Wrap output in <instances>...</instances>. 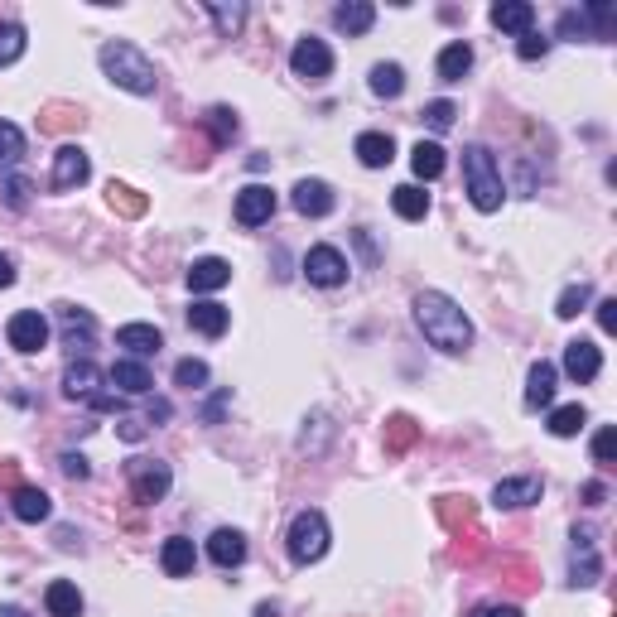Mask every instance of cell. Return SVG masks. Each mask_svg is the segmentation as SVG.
<instances>
[{
	"mask_svg": "<svg viewBox=\"0 0 617 617\" xmlns=\"http://www.w3.org/2000/svg\"><path fill=\"white\" fill-rule=\"evenodd\" d=\"M352 155L367 164V169H386V164L396 160V140L386 131H362L357 135V145H352Z\"/></svg>",
	"mask_w": 617,
	"mask_h": 617,
	"instance_id": "obj_27",
	"label": "cell"
},
{
	"mask_svg": "<svg viewBox=\"0 0 617 617\" xmlns=\"http://www.w3.org/2000/svg\"><path fill=\"white\" fill-rule=\"evenodd\" d=\"M545 54H550V39L536 34V29H526V34L516 39V58H521V63H536V58H545Z\"/></svg>",
	"mask_w": 617,
	"mask_h": 617,
	"instance_id": "obj_48",
	"label": "cell"
},
{
	"mask_svg": "<svg viewBox=\"0 0 617 617\" xmlns=\"http://www.w3.org/2000/svg\"><path fill=\"white\" fill-rule=\"evenodd\" d=\"M10 285H15V256L0 251V290H10Z\"/></svg>",
	"mask_w": 617,
	"mask_h": 617,
	"instance_id": "obj_57",
	"label": "cell"
},
{
	"mask_svg": "<svg viewBox=\"0 0 617 617\" xmlns=\"http://www.w3.org/2000/svg\"><path fill=\"white\" fill-rule=\"evenodd\" d=\"M468 617H526L516 603H483V608H473Z\"/></svg>",
	"mask_w": 617,
	"mask_h": 617,
	"instance_id": "obj_52",
	"label": "cell"
},
{
	"mask_svg": "<svg viewBox=\"0 0 617 617\" xmlns=\"http://www.w3.org/2000/svg\"><path fill=\"white\" fill-rule=\"evenodd\" d=\"M420 116H425V126H430V131H449V126H454V116H458V107L439 97V102H430V107L420 111Z\"/></svg>",
	"mask_w": 617,
	"mask_h": 617,
	"instance_id": "obj_49",
	"label": "cell"
},
{
	"mask_svg": "<svg viewBox=\"0 0 617 617\" xmlns=\"http://www.w3.org/2000/svg\"><path fill=\"white\" fill-rule=\"evenodd\" d=\"M58 463H63V473H68L73 483H82V478L92 473V468H87V458H82V454H63V458H58Z\"/></svg>",
	"mask_w": 617,
	"mask_h": 617,
	"instance_id": "obj_53",
	"label": "cell"
},
{
	"mask_svg": "<svg viewBox=\"0 0 617 617\" xmlns=\"http://www.w3.org/2000/svg\"><path fill=\"white\" fill-rule=\"evenodd\" d=\"M116 348H126L135 362H145L164 348V333L155 323H126V328H116Z\"/></svg>",
	"mask_w": 617,
	"mask_h": 617,
	"instance_id": "obj_19",
	"label": "cell"
},
{
	"mask_svg": "<svg viewBox=\"0 0 617 617\" xmlns=\"http://www.w3.org/2000/svg\"><path fill=\"white\" fill-rule=\"evenodd\" d=\"M203 126L213 131L217 150H227V145L237 140V131H242V126H237V111H232V107H208V111H203Z\"/></svg>",
	"mask_w": 617,
	"mask_h": 617,
	"instance_id": "obj_36",
	"label": "cell"
},
{
	"mask_svg": "<svg viewBox=\"0 0 617 617\" xmlns=\"http://www.w3.org/2000/svg\"><path fill=\"white\" fill-rule=\"evenodd\" d=\"M208 560L217 569H237L246 564V536L242 531H232V526H217L213 536H208Z\"/></svg>",
	"mask_w": 617,
	"mask_h": 617,
	"instance_id": "obj_23",
	"label": "cell"
},
{
	"mask_svg": "<svg viewBox=\"0 0 617 617\" xmlns=\"http://www.w3.org/2000/svg\"><path fill=\"white\" fill-rule=\"evenodd\" d=\"M116 434H121L126 444H140V439H145V425H140V420H121V425H116Z\"/></svg>",
	"mask_w": 617,
	"mask_h": 617,
	"instance_id": "obj_56",
	"label": "cell"
},
{
	"mask_svg": "<svg viewBox=\"0 0 617 617\" xmlns=\"http://www.w3.org/2000/svg\"><path fill=\"white\" fill-rule=\"evenodd\" d=\"M0 617H25V608H15V603H5V608H0Z\"/></svg>",
	"mask_w": 617,
	"mask_h": 617,
	"instance_id": "obj_60",
	"label": "cell"
},
{
	"mask_svg": "<svg viewBox=\"0 0 617 617\" xmlns=\"http://www.w3.org/2000/svg\"><path fill=\"white\" fill-rule=\"evenodd\" d=\"M29 193H34V184H29L25 174H5V179H0V198H5V208H10V213H25Z\"/></svg>",
	"mask_w": 617,
	"mask_h": 617,
	"instance_id": "obj_43",
	"label": "cell"
},
{
	"mask_svg": "<svg viewBox=\"0 0 617 617\" xmlns=\"http://www.w3.org/2000/svg\"><path fill=\"white\" fill-rule=\"evenodd\" d=\"M97 63H102V73H107L121 92H131V97H155V87H160L155 63L140 54L135 44H126V39H107L102 54H97Z\"/></svg>",
	"mask_w": 617,
	"mask_h": 617,
	"instance_id": "obj_2",
	"label": "cell"
},
{
	"mask_svg": "<svg viewBox=\"0 0 617 617\" xmlns=\"http://www.w3.org/2000/svg\"><path fill=\"white\" fill-rule=\"evenodd\" d=\"M174 386H184V391H203V386H208V362H203V357H184V362L174 367Z\"/></svg>",
	"mask_w": 617,
	"mask_h": 617,
	"instance_id": "obj_46",
	"label": "cell"
},
{
	"mask_svg": "<svg viewBox=\"0 0 617 617\" xmlns=\"http://www.w3.org/2000/svg\"><path fill=\"white\" fill-rule=\"evenodd\" d=\"M415 439H420V425H415L410 415H391V420H386V454L391 458H401Z\"/></svg>",
	"mask_w": 617,
	"mask_h": 617,
	"instance_id": "obj_38",
	"label": "cell"
},
{
	"mask_svg": "<svg viewBox=\"0 0 617 617\" xmlns=\"http://www.w3.org/2000/svg\"><path fill=\"white\" fill-rule=\"evenodd\" d=\"M574 550H569V584L574 589H589L598 584V574H603V560H598V540H593L589 526H574Z\"/></svg>",
	"mask_w": 617,
	"mask_h": 617,
	"instance_id": "obj_8",
	"label": "cell"
},
{
	"mask_svg": "<svg viewBox=\"0 0 617 617\" xmlns=\"http://www.w3.org/2000/svg\"><path fill=\"white\" fill-rule=\"evenodd\" d=\"M290 68H295V78H304V82H323L333 73V49H328L323 39H314V34H304L295 49H290Z\"/></svg>",
	"mask_w": 617,
	"mask_h": 617,
	"instance_id": "obj_10",
	"label": "cell"
},
{
	"mask_svg": "<svg viewBox=\"0 0 617 617\" xmlns=\"http://www.w3.org/2000/svg\"><path fill=\"white\" fill-rule=\"evenodd\" d=\"M617 29V10L608 5V0H589V5H579V10H564L560 25H555V34L560 39H598V44H608Z\"/></svg>",
	"mask_w": 617,
	"mask_h": 617,
	"instance_id": "obj_4",
	"label": "cell"
},
{
	"mask_svg": "<svg viewBox=\"0 0 617 617\" xmlns=\"http://www.w3.org/2000/svg\"><path fill=\"white\" fill-rule=\"evenodd\" d=\"M598 372H603V348H598V343H589V338L564 343V376H569V381L589 386V381H598Z\"/></svg>",
	"mask_w": 617,
	"mask_h": 617,
	"instance_id": "obj_12",
	"label": "cell"
},
{
	"mask_svg": "<svg viewBox=\"0 0 617 617\" xmlns=\"http://www.w3.org/2000/svg\"><path fill=\"white\" fill-rule=\"evenodd\" d=\"M39 131H49V135L82 131V111H78V107H63V102H54V107H44V116H39Z\"/></svg>",
	"mask_w": 617,
	"mask_h": 617,
	"instance_id": "obj_41",
	"label": "cell"
},
{
	"mask_svg": "<svg viewBox=\"0 0 617 617\" xmlns=\"http://www.w3.org/2000/svg\"><path fill=\"white\" fill-rule=\"evenodd\" d=\"M169 415H174V405H169V401H155V405H150V425H164Z\"/></svg>",
	"mask_w": 617,
	"mask_h": 617,
	"instance_id": "obj_58",
	"label": "cell"
},
{
	"mask_svg": "<svg viewBox=\"0 0 617 617\" xmlns=\"http://www.w3.org/2000/svg\"><path fill=\"white\" fill-rule=\"evenodd\" d=\"M126 483H131V497L140 507H155V502L169 497V487H174V468L164 458H131L126 463Z\"/></svg>",
	"mask_w": 617,
	"mask_h": 617,
	"instance_id": "obj_6",
	"label": "cell"
},
{
	"mask_svg": "<svg viewBox=\"0 0 617 617\" xmlns=\"http://www.w3.org/2000/svg\"><path fill=\"white\" fill-rule=\"evenodd\" d=\"M227 401H232V391L222 386V391H217L213 401L203 405V425H217V420H222V410H227Z\"/></svg>",
	"mask_w": 617,
	"mask_h": 617,
	"instance_id": "obj_51",
	"label": "cell"
},
{
	"mask_svg": "<svg viewBox=\"0 0 617 617\" xmlns=\"http://www.w3.org/2000/svg\"><path fill=\"white\" fill-rule=\"evenodd\" d=\"M328 521H323V511H299L295 521H290V531H285V550H290V560L295 564H314L328 555Z\"/></svg>",
	"mask_w": 617,
	"mask_h": 617,
	"instance_id": "obj_5",
	"label": "cell"
},
{
	"mask_svg": "<svg viewBox=\"0 0 617 617\" xmlns=\"http://www.w3.org/2000/svg\"><path fill=\"white\" fill-rule=\"evenodd\" d=\"M290 203H295L299 217H328L333 213V188L323 184V179H299L295 188H290Z\"/></svg>",
	"mask_w": 617,
	"mask_h": 617,
	"instance_id": "obj_15",
	"label": "cell"
},
{
	"mask_svg": "<svg viewBox=\"0 0 617 617\" xmlns=\"http://www.w3.org/2000/svg\"><path fill=\"white\" fill-rule=\"evenodd\" d=\"M584 502H589V507H603V502H608V483H598V478L584 483Z\"/></svg>",
	"mask_w": 617,
	"mask_h": 617,
	"instance_id": "obj_55",
	"label": "cell"
},
{
	"mask_svg": "<svg viewBox=\"0 0 617 617\" xmlns=\"http://www.w3.org/2000/svg\"><path fill=\"white\" fill-rule=\"evenodd\" d=\"M10 511H15V521L39 526V521H49V516H54V502H49V492H44V487L20 483L15 492H10Z\"/></svg>",
	"mask_w": 617,
	"mask_h": 617,
	"instance_id": "obj_16",
	"label": "cell"
},
{
	"mask_svg": "<svg viewBox=\"0 0 617 617\" xmlns=\"http://www.w3.org/2000/svg\"><path fill=\"white\" fill-rule=\"evenodd\" d=\"M5 338H10V348L34 357V352L49 348V319L39 314V309H20L15 319L5 323Z\"/></svg>",
	"mask_w": 617,
	"mask_h": 617,
	"instance_id": "obj_9",
	"label": "cell"
},
{
	"mask_svg": "<svg viewBox=\"0 0 617 617\" xmlns=\"http://www.w3.org/2000/svg\"><path fill=\"white\" fill-rule=\"evenodd\" d=\"M555 386H560V367L540 357L536 367L526 372V405L531 410H550L555 405Z\"/></svg>",
	"mask_w": 617,
	"mask_h": 617,
	"instance_id": "obj_20",
	"label": "cell"
},
{
	"mask_svg": "<svg viewBox=\"0 0 617 617\" xmlns=\"http://www.w3.org/2000/svg\"><path fill=\"white\" fill-rule=\"evenodd\" d=\"M444 164L449 160H444V145H439V140H420V145L410 150V169H415V179H425V184L444 174Z\"/></svg>",
	"mask_w": 617,
	"mask_h": 617,
	"instance_id": "obj_33",
	"label": "cell"
},
{
	"mask_svg": "<svg viewBox=\"0 0 617 617\" xmlns=\"http://www.w3.org/2000/svg\"><path fill=\"white\" fill-rule=\"evenodd\" d=\"M333 25L343 29L348 39H357V34H367V29L376 25V5L372 0H348V5L333 10Z\"/></svg>",
	"mask_w": 617,
	"mask_h": 617,
	"instance_id": "obj_29",
	"label": "cell"
},
{
	"mask_svg": "<svg viewBox=\"0 0 617 617\" xmlns=\"http://www.w3.org/2000/svg\"><path fill=\"white\" fill-rule=\"evenodd\" d=\"M29 34L25 25H0V68H10V63H20V54H25Z\"/></svg>",
	"mask_w": 617,
	"mask_h": 617,
	"instance_id": "obj_44",
	"label": "cell"
},
{
	"mask_svg": "<svg viewBox=\"0 0 617 617\" xmlns=\"http://www.w3.org/2000/svg\"><path fill=\"white\" fill-rule=\"evenodd\" d=\"M87 179H92V155H87L82 145H58L54 179H49V184H54L58 193H73V188H82Z\"/></svg>",
	"mask_w": 617,
	"mask_h": 617,
	"instance_id": "obj_11",
	"label": "cell"
},
{
	"mask_svg": "<svg viewBox=\"0 0 617 617\" xmlns=\"http://www.w3.org/2000/svg\"><path fill=\"white\" fill-rule=\"evenodd\" d=\"M251 617H280V608H275V603H256V613Z\"/></svg>",
	"mask_w": 617,
	"mask_h": 617,
	"instance_id": "obj_59",
	"label": "cell"
},
{
	"mask_svg": "<svg viewBox=\"0 0 617 617\" xmlns=\"http://www.w3.org/2000/svg\"><path fill=\"white\" fill-rule=\"evenodd\" d=\"M193 564H198V550H193V540L188 536H169L160 545V569L169 574V579H188Z\"/></svg>",
	"mask_w": 617,
	"mask_h": 617,
	"instance_id": "obj_26",
	"label": "cell"
},
{
	"mask_svg": "<svg viewBox=\"0 0 617 617\" xmlns=\"http://www.w3.org/2000/svg\"><path fill=\"white\" fill-rule=\"evenodd\" d=\"M58 323H63V343L68 348H92V338H97V319L78 309V304H58Z\"/></svg>",
	"mask_w": 617,
	"mask_h": 617,
	"instance_id": "obj_24",
	"label": "cell"
},
{
	"mask_svg": "<svg viewBox=\"0 0 617 617\" xmlns=\"http://www.w3.org/2000/svg\"><path fill=\"white\" fill-rule=\"evenodd\" d=\"M372 92L381 97V102H396L405 92V68L401 63H376L372 68Z\"/></svg>",
	"mask_w": 617,
	"mask_h": 617,
	"instance_id": "obj_37",
	"label": "cell"
},
{
	"mask_svg": "<svg viewBox=\"0 0 617 617\" xmlns=\"http://www.w3.org/2000/svg\"><path fill=\"white\" fill-rule=\"evenodd\" d=\"M348 256L338 251V246H309V256H304V275H309V285H319V290H338V285H348Z\"/></svg>",
	"mask_w": 617,
	"mask_h": 617,
	"instance_id": "obj_7",
	"label": "cell"
},
{
	"mask_svg": "<svg viewBox=\"0 0 617 617\" xmlns=\"http://www.w3.org/2000/svg\"><path fill=\"white\" fill-rule=\"evenodd\" d=\"M107 381L116 386V391H126V396H150V391H155V376H150V367H145V362H135V357L111 362Z\"/></svg>",
	"mask_w": 617,
	"mask_h": 617,
	"instance_id": "obj_21",
	"label": "cell"
},
{
	"mask_svg": "<svg viewBox=\"0 0 617 617\" xmlns=\"http://www.w3.org/2000/svg\"><path fill=\"white\" fill-rule=\"evenodd\" d=\"M188 328L203 333V338H222L232 328V309H222L217 299H193L188 304Z\"/></svg>",
	"mask_w": 617,
	"mask_h": 617,
	"instance_id": "obj_18",
	"label": "cell"
},
{
	"mask_svg": "<svg viewBox=\"0 0 617 617\" xmlns=\"http://www.w3.org/2000/svg\"><path fill=\"white\" fill-rule=\"evenodd\" d=\"M20 155H25V131L15 121H0V169H10Z\"/></svg>",
	"mask_w": 617,
	"mask_h": 617,
	"instance_id": "obj_45",
	"label": "cell"
},
{
	"mask_svg": "<svg viewBox=\"0 0 617 617\" xmlns=\"http://www.w3.org/2000/svg\"><path fill=\"white\" fill-rule=\"evenodd\" d=\"M434 516L444 521L449 536H463V531L478 526V507H473V497H439V502H434Z\"/></svg>",
	"mask_w": 617,
	"mask_h": 617,
	"instance_id": "obj_25",
	"label": "cell"
},
{
	"mask_svg": "<svg viewBox=\"0 0 617 617\" xmlns=\"http://www.w3.org/2000/svg\"><path fill=\"white\" fill-rule=\"evenodd\" d=\"M540 497H545V483H540L536 473H526V478H502V483L492 487V502H497V507H507V511L536 507Z\"/></svg>",
	"mask_w": 617,
	"mask_h": 617,
	"instance_id": "obj_14",
	"label": "cell"
},
{
	"mask_svg": "<svg viewBox=\"0 0 617 617\" xmlns=\"http://www.w3.org/2000/svg\"><path fill=\"white\" fill-rule=\"evenodd\" d=\"M208 15H213V25H217V34H222V39L242 34V25H246V5H242V0H232V5L208 0Z\"/></svg>",
	"mask_w": 617,
	"mask_h": 617,
	"instance_id": "obj_39",
	"label": "cell"
},
{
	"mask_svg": "<svg viewBox=\"0 0 617 617\" xmlns=\"http://www.w3.org/2000/svg\"><path fill=\"white\" fill-rule=\"evenodd\" d=\"M270 217H275V193H270L266 184H246L242 193H237V222H242V227H261Z\"/></svg>",
	"mask_w": 617,
	"mask_h": 617,
	"instance_id": "obj_17",
	"label": "cell"
},
{
	"mask_svg": "<svg viewBox=\"0 0 617 617\" xmlns=\"http://www.w3.org/2000/svg\"><path fill=\"white\" fill-rule=\"evenodd\" d=\"M483 550H487V536L478 531V526H473L468 536H454V560L458 564H473L478 555H483Z\"/></svg>",
	"mask_w": 617,
	"mask_h": 617,
	"instance_id": "obj_47",
	"label": "cell"
},
{
	"mask_svg": "<svg viewBox=\"0 0 617 617\" xmlns=\"http://www.w3.org/2000/svg\"><path fill=\"white\" fill-rule=\"evenodd\" d=\"M227 280H232V266H227L222 256H198V261L188 266V290H193V295H213Z\"/></svg>",
	"mask_w": 617,
	"mask_h": 617,
	"instance_id": "obj_22",
	"label": "cell"
},
{
	"mask_svg": "<svg viewBox=\"0 0 617 617\" xmlns=\"http://www.w3.org/2000/svg\"><path fill=\"white\" fill-rule=\"evenodd\" d=\"M492 25L502 29V34H526V29L536 25V5H526V0H497L492 5Z\"/></svg>",
	"mask_w": 617,
	"mask_h": 617,
	"instance_id": "obj_28",
	"label": "cell"
},
{
	"mask_svg": "<svg viewBox=\"0 0 617 617\" xmlns=\"http://www.w3.org/2000/svg\"><path fill=\"white\" fill-rule=\"evenodd\" d=\"M463 193L478 213H497L502 198H507V184H502V169H497V155L487 145H463Z\"/></svg>",
	"mask_w": 617,
	"mask_h": 617,
	"instance_id": "obj_3",
	"label": "cell"
},
{
	"mask_svg": "<svg viewBox=\"0 0 617 617\" xmlns=\"http://www.w3.org/2000/svg\"><path fill=\"white\" fill-rule=\"evenodd\" d=\"M107 203L121 217H145V208H150V198H145V193H135L131 184H116V179L107 184Z\"/></svg>",
	"mask_w": 617,
	"mask_h": 617,
	"instance_id": "obj_40",
	"label": "cell"
},
{
	"mask_svg": "<svg viewBox=\"0 0 617 617\" xmlns=\"http://www.w3.org/2000/svg\"><path fill=\"white\" fill-rule=\"evenodd\" d=\"M598 328H603V333L617 328V299H598Z\"/></svg>",
	"mask_w": 617,
	"mask_h": 617,
	"instance_id": "obj_54",
	"label": "cell"
},
{
	"mask_svg": "<svg viewBox=\"0 0 617 617\" xmlns=\"http://www.w3.org/2000/svg\"><path fill=\"white\" fill-rule=\"evenodd\" d=\"M44 608H49V617H82V593H78V584L54 579V584L44 589Z\"/></svg>",
	"mask_w": 617,
	"mask_h": 617,
	"instance_id": "obj_31",
	"label": "cell"
},
{
	"mask_svg": "<svg viewBox=\"0 0 617 617\" xmlns=\"http://www.w3.org/2000/svg\"><path fill=\"white\" fill-rule=\"evenodd\" d=\"M502 579H507L511 593H536L540 589V569L526 555H507L502 560Z\"/></svg>",
	"mask_w": 617,
	"mask_h": 617,
	"instance_id": "obj_34",
	"label": "cell"
},
{
	"mask_svg": "<svg viewBox=\"0 0 617 617\" xmlns=\"http://www.w3.org/2000/svg\"><path fill=\"white\" fill-rule=\"evenodd\" d=\"M589 299H593V285L579 280V285H569V290L555 299V314H560V319H579V314L589 309Z\"/></svg>",
	"mask_w": 617,
	"mask_h": 617,
	"instance_id": "obj_42",
	"label": "cell"
},
{
	"mask_svg": "<svg viewBox=\"0 0 617 617\" xmlns=\"http://www.w3.org/2000/svg\"><path fill=\"white\" fill-rule=\"evenodd\" d=\"M415 323L430 338V348L449 352V357H463V352L473 348V323H468V314L444 290H420L415 295Z\"/></svg>",
	"mask_w": 617,
	"mask_h": 617,
	"instance_id": "obj_1",
	"label": "cell"
},
{
	"mask_svg": "<svg viewBox=\"0 0 617 617\" xmlns=\"http://www.w3.org/2000/svg\"><path fill=\"white\" fill-rule=\"evenodd\" d=\"M102 381H107V372H102L97 362L78 357V362H68V372H63V396H68V401H92V396H102V391H97Z\"/></svg>",
	"mask_w": 617,
	"mask_h": 617,
	"instance_id": "obj_13",
	"label": "cell"
},
{
	"mask_svg": "<svg viewBox=\"0 0 617 617\" xmlns=\"http://www.w3.org/2000/svg\"><path fill=\"white\" fill-rule=\"evenodd\" d=\"M584 425H589V410H584L579 401H574V405H555V410H550V420H545V430L555 434V439H574Z\"/></svg>",
	"mask_w": 617,
	"mask_h": 617,
	"instance_id": "obj_35",
	"label": "cell"
},
{
	"mask_svg": "<svg viewBox=\"0 0 617 617\" xmlns=\"http://www.w3.org/2000/svg\"><path fill=\"white\" fill-rule=\"evenodd\" d=\"M613 458H617V430L603 425V430L593 434V463H613Z\"/></svg>",
	"mask_w": 617,
	"mask_h": 617,
	"instance_id": "obj_50",
	"label": "cell"
},
{
	"mask_svg": "<svg viewBox=\"0 0 617 617\" xmlns=\"http://www.w3.org/2000/svg\"><path fill=\"white\" fill-rule=\"evenodd\" d=\"M434 68H439V78L444 82H463L468 78V68H473V49H468L463 39H454V44L439 49V63H434Z\"/></svg>",
	"mask_w": 617,
	"mask_h": 617,
	"instance_id": "obj_32",
	"label": "cell"
},
{
	"mask_svg": "<svg viewBox=\"0 0 617 617\" xmlns=\"http://www.w3.org/2000/svg\"><path fill=\"white\" fill-rule=\"evenodd\" d=\"M391 208H396V217H405V222H425V217H430V193L420 184H401V188H391Z\"/></svg>",
	"mask_w": 617,
	"mask_h": 617,
	"instance_id": "obj_30",
	"label": "cell"
}]
</instances>
